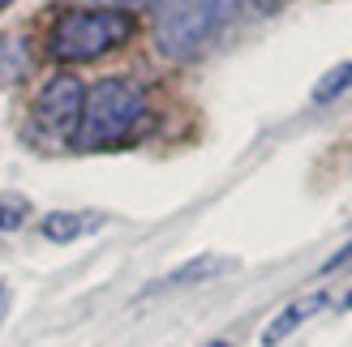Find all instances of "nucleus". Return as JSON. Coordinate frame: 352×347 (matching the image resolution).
<instances>
[{
    "instance_id": "f257e3e1",
    "label": "nucleus",
    "mask_w": 352,
    "mask_h": 347,
    "mask_svg": "<svg viewBox=\"0 0 352 347\" xmlns=\"http://www.w3.org/2000/svg\"><path fill=\"white\" fill-rule=\"evenodd\" d=\"M284 0H164L155 17V43L172 60H189L236 22V13H275Z\"/></svg>"
},
{
    "instance_id": "f03ea898",
    "label": "nucleus",
    "mask_w": 352,
    "mask_h": 347,
    "mask_svg": "<svg viewBox=\"0 0 352 347\" xmlns=\"http://www.w3.org/2000/svg\"><path fill=\"white\" fill-rule=\"evenodd\" d=\"M146 125V91L129 77H103L82 99V120L74 133V146L82 150H108L120 146Z\"/></svg>"
},
{
    "instance_id": "7ed1b4c3",
    "label": "nucleus",
    "mask_w": 352,
    "mask_h": 347,
    "mask_svg": "<svg viewBox=\"0 0 352 347\" xmlns=\"http://www.w3.org/2000/svg\"><path fill=\"white\" fill-rule=\"evenodd\" d=\"M133 34V17L116 9H69L56 17V26L47 30V56L60 64L95 60L108 56Z\"/></svg>"
},
{
    "instance_id": "20e7f679",
    "label": "nucleus",
    "mask_w": 352,
    "mask_h": 347,
    "mask_svg": "<svg viewBox=\"0 0 352 347\" xmlns=\"http://www.w3.org/2000/svg\"><path fill=\"white\" fill-rule=\"evenodd\" d=\"M82 99L86 86L74 73H56L39 86V95L30 103V120L47 142H74L78 120H82Z\"/></svg>"
},
{
    "instance_id": "39448f33",
    "label": "nucleus",
    "mask_w": 352,
    "mask_h": 347,
    "mask_svg": "<svg viewBox=\"0 0 352 347\" xmlns=\"http://www.w3.org/2000/svg\"><path fill=\"white\" fill-rule=\"evenodd\" d=\"M318 309H327V291H314V296L292 300L284 313H279V318L267 326V331H262V347H279V343H284V339L296 331V326H305L314 313H318Z\"/></svg>"
},
{
    "instance_id": "423d86ee",
    "label": "nucleus",
    "mask_w": 352,
    "mask_h": 347,
    "mask_svg": "<svg viewBox=\"0 0 352 347\" xmlns=\"http://www.w3.org/2000/svg\"><path fill=\"white\" fill-rule=\"evenodd\" d=\"M236 262H228V257H193V262L168 270L160 283H151L146 291H168V287H185V283H206V279H219V274H228Z\"/></svg>"
},
{
    "instance_id": "0eeeda50",
    "label": "nucleus",
    "mask_w": 352,
    "mask_h": 347,
    "mask_svg": "<svg viewBox=\"0 0 352 347\" xmlns=\"http://www.w3.org/2000/svg\"><path fill=\"white\" fill-rule=\"evenodd\" d=\"M43 236L47 240H56V245H69V240H78L86 232H95L99 228V215H82V211H52L43 223Z\"/></svg>"
},
{
    "instance_id": "6e6552de",
    "label": "nucleus",
    "mask_w": 352,
    "mask_h": 347,
    "mask_svg": "<svg viewBox=\"0 0 352 347\" xmlns=\"http://www.w3.org/2000/svg\"><path fill=\"white\" fill-rule=\"evenodd\" d=\"M22 73H26V43L0 30V86H13Z\"/></svg>"
},
{
    "instance_id": "1a4fd4ad",
    "label": "nucleus",
    "mask_w": 352,
    "mask_h": 347,
    "mask_svg": "<svg viewBox=\"0 0 352 347\" xmlns=\"http://www.w3.org/2000/svg\"><path fill=\"white\" fill-rule=\"evenodd\" d=\"M352 86V60H344V64H336L331 73L314 86V103H331V99H340L344 91Z\"/></svg>"
},
{
    "instance_id": "9d476101",
    "label": "nucleus",
    "mask_w": 352,
    "mask_h": 347,
    "mask_svg": "<svg viewBox=\"0 0 352 347\" xmlns=\"http://www.w3.org/2000/svg\"><path fill=\"white\" fill-rule=\"evenodd\" d=\"M26 215H30V206H26V202H17V198L0 202V232H17V228L26 223Z\"/></svg>"
},
{
    "instance_id": "9b49d317",
    "label": "nucleus",
    "mask_w": 352,
    "mask_h": 347,
    "mask_svg": "<svg viewBox=\"0 0 352 347\" xmlns=\"http://www.w3.org/2000/svg\"><path fill=\"white\" fill-rule=\"evenodd\" d=\"M164 0H95V9H116V13H133V9H155Z\"/></svg>"
},
{
    "instance_id": "f8f14e48",
    "label": "nucleus",
    "mask_w": 352,
    "mask_h": 347,
    "mask_svg": "<svg viewBox=\"0 0 352 347\" xmlns=\"http://www.w3.org/2000/svg\"><path fill=\"white\" fill-rule=\"evenodd\" d=\"M352 262V240H348V245L336 253V257H327V262H322V274H331V270H340V266H348Z\"/></svg>"
},
{
    "instance_id": "ddd939ff",
    "label": "nucleus",
    "mask_w": 352,
    "mask_h": 347,
    "mask_svg": "<svg viewBox=\"0 0 352 347\" xmlns=\"http://www.w3.org/2000/svg\"><path fill=\"white\" fill-rule=\"evenodd\" d=\"M9 318V283H0V326Z\"/></svg>"
},
{
    "instance_id": "4468645a",
    "label": "nucleus",
    "mask_w": 352,
    "mask_h": 347,
    "mask_svg": "<svg viewBox=\"0 0 352 347\" xmlns=\"http://www.w3.org/2000/svg\"><path fill=\"white\" fill-rule=\"evenodd\" d=\"M340 304H344V309H352V291H348V296H344V300H340Z\"/></svg>"
},
{
    "instance_id": "2eb2a0df",
    "label": "nucleus",
    "mask_w": 352,
    "mask_h": 347,
    "mask_svg": "<svg viewBox=\"0 0 352 347\" xmlns=\"http://www.w3.org/2000/svg\"><path fill=\"white\" fill-rule=\"evenodd\" d=\"M206 347H228V343H223V339H215V343H206Z\"/></svg>"
},
{
    "instance_id": "dca6fc26",
    "label": "nucleus",
    "mask_w": 352,
    "mask_h": 347,
    "mask_svg": "<svg viewBox=\"0 0 352 347\" xmlns=\"http://www.w3.org/2000/svg\"><path fill=\"white\" fill-rule=\"evenodd\" d=\"M9 5H13V0H0V9H9Z\"/></svg>"
}]
</instances>
